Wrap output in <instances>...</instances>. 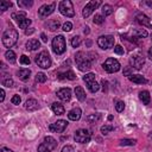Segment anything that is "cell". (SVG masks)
Listing matches in <instances>:
<instances>
[{
  "label": "cell",
  "mask_w": 152,
  "mask_h": 152,
  "mask_svg": "<svg viewBox=\"0 0 152 152\" xmlns=\"http://www.w3.org/2000/svg\"><path fill=\"white\" fill-rule=\"evenodd\" d=\"M95 56L94 53H87V52H83V51H78L76 52L75 55V61H76V64L78 66V69L81 71H87L91 68L93 65V62L95 61Z\"/></svg>",
  "instance_id": "obj_1"
},
{
  "label": "cell",
  "mask_w": 152,
  "mask_h": 152,
  "mask_svg": "<svg viewBox=\"0 0 152 152\" xmlns=\"http://www.w3.org/2000/svg\"><path fill=\"white\" fill-rule=\"evenodd\" d=\"M18 31L15 28H13L12 26H10V28H6L2 33V44L5 48H12L17 40H18Z\"/></svg>",
  "instance_id": "obj_2"
},
{
  "label": "cell",
  "mask_w": 152,
  "mask_h": 152,
  "mask_svg": "<svg viewBox=\"0 0 152 152\" xmlns=\"http://www.w3.org/2000/svg\"><path fill=\"white\" fill-rule=\"evenodd\" d=\"M66 49V45H65V38L62 36V34H58L53 39H52V50L56 55H62Z\"/></svg>",
  "instance_id": "obj_3"
},
{
  "label": "cell",
  "mask_w": 152,
  "mask_h": 152,
  "mask_svg": "<svg viewBox=\"0 0 152 152\" xmlns=\"http://www.w3.org/2000/svg\"><path fill=\"white\" fill-rule=\"evenodd\" d=\"M57 147V141L52 137H45L43 142L38 146V152H51Z\"/></svg>",
  "instance_id": "obj_4"
},
{
  "label": "cell",
  "mask_w": 152,
  "mask_h": 152,
  "mask_svg": "<svg viewBox=\"0 0 152 152\" xmlns=\"http://www.w3.org/2000/svg\"><path fill=\"white\" fill-rule=\"evenodd\" d=\"M34 61H36V64L43 69H49L51 66V58L48 51H42L40 53H38Z\"/></svg>",
  "instance_id": "obj_5"
},
{
  "label": "cell",
  "mask_w": 152,
  "mask_h": 152,
  "mask_svg": "<svg viewBox=\"0 0 152 152\" xmlns=\"http://www.w3.org/2000/svg\"><path fill=\"white\" fill-rule=\"evenodd\" d=\"M12 18L18 23V25H19V27L20 28H26L27 30V27H28V25H31V19H28L27 17H26V13L25 12H15V13H13L12 14Z\"/></svg>",
  "instance_id": "obj_6"
},
{
  "label": "cell",
  "mask_w": 152,
  "mask_h": 152,
  "mask_svg": "<svg viewBox=\"0 0 152 152\" xmlns=\"http://www.w3.org/2000/svg\"><path fill=\"white\" fill-rule=\"evenodd\" d=\"M58 10L65 17H74L75 15L74 6H72V2L70 0H63V1H61L59 5H58Z\"/></svg>",
  "instance_id": "obj_7"
},
{
  "label": "cell",
  "mask_w": 152,
  "mask_h": 152,
  "mask_svg": "<svg viewBox=\"0 0 152 152\" xmlns=\"http://www.w3.org/2000/svg\"><path fill=\"white\" fill-rule=\"evenodd\" d=\"M83 81L87 83V87L88 89L91 91V93H96L99 89H100V86L99 83L95 81V75L93 72H88L83 76Z\"/></svg>",
  "instance_id": "obj_8"
},
{
  "label": "cell",
  "mask_w": 152,
  "mask_h": 152,
  "mask_svg": "<svg viewBox=\"0 0 152 152\" xmlns=\"http://www.w3.org/2000/svg\"><path fill=\"white\" fill-rule=\"evenodd\" d=\"M90 138H91V134L88 129H84V128H80L75 132V141L76 142H81V144H86V142H89L90 141Z\"/></svg>",
  "instance_id": "obj_9"
},
{
  "label": "cell",
  "mask_w": 152,
  "mask_h": 152,
  "mask_svg": "<svg viewBox=\"0 0 152 152\" xmlns=\"http://www.w3.org/2000/svg\"><path fill=\"white\" fill-rule=\"evenodd\" d=\"M102 68L107 71V72H116V71H119L120 70V63H119V61H116L115 58H107L106 61H104V63L102 64Z\"/></svg>",
  "instance_id": "obj_10"
},
{
  "label": "cell",
  "mask_w": 152,
  "mask_h": 152,
  "mask_svg": "<svg viewBox=\"0 0 152 152\" xmlns=\"http://www.w3.org/2000/svg\"><path fill=\"white\" fill-rule=\"evenodd\" d=\"M97 45L101 49H103V50H107L109 48H113V45H114V37L113 36H109V34L101 36L97 39Z\"/></svg>",
  "instance_id": "obj_11"
},
{
  "label": "cell",
  "mask_w": 152,
  "mask_h": 152,
  "mask_svg": "<svg viewBox=\"0 0 152 152\" xmlns=\"http://www.w3.org/2000/svg\"><path fill=\"white\" fill-rule=\"evenodd\" d=\"M55 7H56V4H55V2H52V4H45V5L40 6L39 10H38V15H39V18H42V19L48 18V17L55 11Z\"/></svg>",
  "instance_id": "obj_12"
},
{
  "label": "cell",
  "mask_w": 152,
  "mask_h": 152,
  "mask_svg": "<svg viewBox=\"0 0 152 152\" xmlns=\"http://www.w3.org/2000/svg\"><path fill=\"white\" fill-rule=\"evenodd\" d=\"M100 5H101V1H100V0H91V1H89V2L84 6V8H83V11H82V15H83L84 18H88V17L94 12V10H96Z\"/></svg>",
  "instance_id": "obj_13"
},
{
  "label": "cell",
  "mask_w": 152,
  "mask_h": 152,
  "mask_svg": "<svg viewBox=\"0 0 152 152\" xmlns=\"http://www.w3.org/2000/svg\"><path fill=\"white\" fill-rule=\"evenodd\" d=\"M129 62H131V66H132L133 69L140 70V69L142 68L144 63H145V58H144V56H142V55H140V53H137V55H133V56H131V58H129Z\"/></svg>",
  "instance_id": "obj_14"
},
{
  "label": "cell",
  "mask_w": 152,
  "mask_h": 152,
  "mask_svg": "<svg viewBox=\"0 0 152 152\" xmlns=\"http://www.w3.org/2000/svg\"><path fill=\"white\" fill-rule=\"evenodd\" d=\"M66 126H68V122L65 120H57L56 122H53L49 126V129L55 133H62V132H64Z\"/></svg>",
  "instance_id": "obj_15"
},
{
  "label": "cell",
  "mask_w": 152,
  "mask_h": 152,
  "mask_svg": "<svg viewBox=\"0 0 152 152\" xmlns=\"http://www.w3.org/2000/svg\"><path fill=\"white\" fill-rule=\"evenodd\" d=\"M57 96L62 101H69L71 99V89L70 88H61L57 91Z\"/></svg>",
  "instance_id": "obj_16"
},
{
  "label": "cell",
  "mask_w": 152,
  "mask_h": 152,
  "mask_svg": "<svg viewBox=\"0 0 152 152\" xmlns=\"http://www.w3.org/2000/svg\"><path fill=\"white\" fill-rule=\"evenodd\" d=\"M135 20H137L138 24H140V25H142V26H146V27L151 28L150 19H148V17L145 15L144 13H138V14L135 15Z\"/></svg>",
  "instance_id": "obj_17"
},
{
  "label": "cell",
  "mask_w": 152,
  "mask_h": 152,
  "mask_svg": "<svg viewBox=\"0 0 152 152\" xmlns=\"http://www.w3.org/2000/svg\"><path fill=\"white\" fill-rule=\"evenodd\" d=\"M81 115H82V110H81L78 107L72 108V109L68 113V118H69L70 120H72V121L80 120V119H81Z\"/></svg>",
  "instance_id": "obj_18"
},
{
  "label": "cell",
  "mask_w": 152,
  "mask_h": 152,
  "mask_svg": "<svg viewBox=\"0 0 152 152\" xmlns=\"http://www.w3.org/2000/svg\"><path fill=\"white\" fill-rule=\"evenodd\" d=\"M25 108L28 110V112H34L39 108V104H38V101L34 100V99H28L26 102H25Z\"/></svg>",
  "instance_id": "obj_19"
},
{
  "label": "cell",
  "mask_w": 152,
  "mask_h": 152,
  "mask_svg": "<svg viewBox=\"0 0 152 152\" xmlns=\"http://www.w3.org/2000/svg\"><path fill=\"white\" fill-rule=\"evenodd\" d=\"M40 46V43L38 39H30L27 43H26V50L28 51H34V50H38Z\"/></svg>",
  "instance_id": "obj_20"
},
{
  "label": "cell",
  "mask_w": 152,
  "mask_h": 152,
  "mask_svg": "<svg viewBox=\"0 0 152 152\" xmlns=\"http://www.w3.org/2000/svg\"><path fill=\"white\" fill-rule=\"evenodd\" d=\"M17 75H18V77H19L21 81L26 82V81L30 78V76H31V70H30V69H20V70H18Z\"/></svg>",
  "instance_id": "obj_21"
},
{
  "label": "cell",
  "mask_w": 152,
  "mask_h": 152,
  "mask_svg": "<svg viewBox=\"0 0 152 152\" xmlns=\"http://www.w3.org/2000/svg\"><path fill=\"white\" fill-rule=\"evenodd\" d=\"M129 81H132L133 83H137V84H145V83H147V80L142 76V75H131L129 77Z\"/></svg>",
  "instance_id": "obj_22"
},
{
  "label": "cell",
  "mask_w": 152,
  "mask_h": 152,
  "mask_svg": "<svg viewBox=\"0 0 152 152\" xmlns=\"http://www.w3.org/2000/svg\"><path fill=\"white\" fill-rule=\"evenodd\" d=\"M45 27H48L50 31H56L59 28V21L57 19H50L45 23Z\"/></svg>",
  "instance_id": "obj_23"
},
{
  "label": "cell",
  "mask_w": 152,
  "mask_h": 152,
  "mask_svg": "<svg viewBox=\"0 0 152 152\" xmlns=\"http://www.w3.org/2000/svg\"><path fill=\"white\" fill-rule=\"evenodd\" d=\"M139 99L144 104H150V102H151V96L147 90H141L139 93Z\"/></svg>",
  "instance_id": "obj_24"
},
{
  "label": "cell",
  "mask_w": 152,
  "mask_h": 152,
  "mask_svg": "<svg viewBox=\"0 0 152 152\" xmlns=\"http://www.w3.org/2000/svg\"><path fill=\"white\" fill-rule=\"evenodd\" d=\"M51 109H52V112H53L55 114H57V115H62V114H64V112H65L63 104H61V103H58V102L52 103V104H51Z\"/></svg>",
  "instance_id": "obj_25"
},
{
  "label": "cell",
  "mask_w": 152,
  "mask_h": 152,
  "mask_svg": "<svg viewBox=\"0 0 152 152\" xmlns=\"http://www.w3.org/2000/svg\"><path fill=\"white\" fill-rule=\"evenodd\" d=\"M75 95H76V97H77L78 101H84L86 100V93H84L83 88L80 87V86H77L75 88Z\"/></svg>",
  "instance_id": "obj_26"
},
{
  "label": "cell",
  "mask_w": 152,
  "mask_h": 152,
  "mask_svg": "<svg viewBox=\"0 0 152 152\" xmlns=\"http://www.w3.org/2000/svg\"><path fill=\"white\" fill-rule=\"evenodd\" d=\"M131 34H133L135 37H139V38H145V37H147V31L144 30V28H135L131 32Z\"/></svg>",
  "instance_id": "obj_27"
},
{
  "label": "cell",
  "mask_w": 152,
  "mask_h": 152,
  "mask_svg": "<svg viewBox=\"0 0 152 152\" xmlns=\"http://www.w3.org/2000/svg\"><path fill=\"white\" fill-rule=\"evenodd\" d=\"M58 78L59 80H63V78H68V80H75L76 78V75L74 74V71H71V70H69V71H66V72H64V74H59L58 75Z\"/></svg>",
  "instance_id": "obj_28"
},
{
  "label": "cell",
  "mask_w": 152,
  "mask_h": 152,
  "mask_svg": "<svg viewBox=\"0 0 152 152\" xmlns=\"http://www.w3.org/2000/svg\"><path fill=\"white\" fill-rule=\"evenodd\" d=\"M5 57H6V59L10 62V63H15V61H17V58H15V53H14V51H12V50H7L6 51V53H5Z\"/></svg>",
  "instance_id": "obj_29"
},
{
  "label": "cell",
  "mask_w": 152,
  "mask_h": 152,
  "mask_svg": "<svg viewBox=\"0 0 152 152\" xmlns=\"http://www.w3.org/2000/svg\"><path fill=\"white\" fill-rule=\"evenodd\" d=\"M18 6L21 7V8H28L33 5V1L32 0H18Z\"/></svg>",
  "instance_id": "obj_30"
},
{
  "label": "cell",
  "mask_w": 152,
  "mask_h": 152,
  "mask_svg": "<svg viewBox=\"0 0 152 152\" xmlns=\"http://www.w3.org/2000/svg\"><path fill=\"white\" fill-rule=\"evenodd\" d=\"M1 83H2V86H5V87H8V88H11V87H13V80L8 76V75H5L4 77H2V80H1Z\"/></svg>",
  "instance_id": "obj_31"
},
{
  "label": "cell",
  "mask_w": 152,
  "mask_h": 152,
  "mask_svg": "<svg viewBox=\"0 0 152 152\" xmlns=\"http://www.w3.org/2000/svg\"><path fill=\"white\" fill-rule=\"evenodd\" d=\"M100 119H101V114H99V113H94V114H90L87 116V121H89L90 124H95Z\"/></svg>",
  "instance_id": "obj_32"
},
{
  "label": "cell",
  "mask_w": 152,
  "mask_h": 152,
  "mask_svg": "<svg viewBox=\"0 0 152 152\" xmlns=\"http://www.w3.org/2000/svg\"><path fill=\"white\" fill-rule=\"evenodd\" d=\"M101 11H102L103 15L107 17V15H110V14L113 13V7H112L110 5H107V4H106V5L102 6V10H101Z\"/></svg>",
  "instance_id": "obj_33"
},
{
  "label": "cell",
  "mask_w": 152,
  "mask_h": 152,
  "mask_svg": "<svg viewBox=\"0 0 152 152\" xmlns=\"http://www.w3.org/2000/svg\"><path fill=\"white\" fill-rule=\"evenodd\" d=\"M135 142H137L135 139H121L120 140L121 146H133V145H135Z\"/></svg>",
  "instance_id": "obj_34"
},
{
  "label": "cell",
  "mask_w": 152,
  "mask_h": 152,
  "mask_svg": "<svg viewBox=\"0 0 152 152\" xmlns=\"http://www.w3.org/2000/svg\"><path fill=\"white\" fill-rule=\"evenodd\" d=\"M10 7H12V2H11V1H6V0L0 1V10H1L2 12H5L6 10H8Z\"/></svg>",
  "instance_id": "obj_35"
},
{
  "label": "cell",
  "mask_w": 152,
  "mask_h": 152,
  "mask_svg": "<svg viewBox=\"0 0 152 152\" xmlns=\"http://www.w3.org/2000/svg\"><path fill=\"white\" fill-rule=\"evenodd\" d=\"M81 43H82V39H81L80 36L72 37V39H71V45H72V48H78V46L81 45Z\"/></svg>",
  "instance_id": "obj_36"
},
{
  "label": "cell",
  "mask_w": 152,
  "mask_h": 152,
  "mask_svg": "<svg viewBox=\"0 0 152 152\" xmlns=\"http://www.w3.org/2000/svg\"><path fill=\"white\" fill-rule=\"evenodd\" d=\"M93 21H94V24H96V25H102L103 21H104V17L101 15V14H95Z\"/></svg>",
  "instance_id": "obj_37"
},
{
  "label": "cell",
  "mask_w": 152,
  "mask_h": 152,
  "mask_svg": "<svg viewBox=\"0 0 152 152\" xmlns=\"http://www.w3.org/2000/svg\"><path fill=\"white\" fill-rule=\"evenodd\" d=\"M46 81V75L44 72H38L36 75V82L37 83H44Z\"/></svg>",
  "instance_id": "obj_38"
},
{
  "label": "cell",
  "mask_w": 152,
  "mask_h": 152,
  "mask_svg": "<svg viewBox=\"0 0 152 152\" xmlns=\"http://www.w3.org/2000/svg\"><path fill=\"white\" fill-rule=\"evenodd\" d=\"M113 129H114V127H113L112 125H104V126L101 127V133H102V134H108V133L112 132Z\"/></svg>",
  "instance_id": "obj_39"
},
{
  "label": "cell",
  "mask_w": 152,
  "mask_h": 152,
  "mask_svg": "<svg viewBox=\"0 0 152 152\" xmlns=\"http://www.w3.org/2000/svg\"><path fill=\"white\" fill-rule=\"evenodd\" d=\"M115 109H116V112H124V109H125V102L124 101H118L116 104H115Z\"/></svg>",
  "instance_id": "obj_40"
},
{
  "label": "cell",
  "mask_w": 152,
  "mask_h": 152,
  "mask_svg": "<svg viewBox=\"0 0 152 152\" xmlns=\"http://www.w3.org/2000/svg\"><path fill=\"white\" fill-rule=\"evenodd\" d=\"M20 64H24V65H28L30 63H31V61H30V58L26 56V55H23L21 57H20Z\"/></svg>",
  "instance_id": "obj_41"
},
{
  "label": "cell",
  "mask_w": 152,
  "mask_h": 152,
  "mask_svg": "<svg viewBox=\"0 0 152 152\" xmlns=\"http://www.w3.org/2000/svg\"><path fill=\"white\" fill-rule=\"evenodd\" d=\"M62 28H63V31L69 32V31H71V28H72V24H71L70 21H66V23H64V24H63Z\"/></svg>",
  "instance_id": "obj_42"
},
{
  "label": "cell",
  "mask_w": 152,
  "mask_h": 152,
  "mask_svg": "<svg viewBox=\"0 0 152 152\" xmlns=\"http://www.w3.org/2000/svg\"><path fill=\"white\" fill-rule=\"evenodd\" d=\"M114 52L118 55H124V48L121 45H115L114 46Z\"/></svg>",
  "instance_id": "obj_43"
},
{
  "label": "cell",
  "mask_w": 152,
  "mask_h": 152,
  "mask_svg": "<svg viewBox=\"0 0 152 152\" xmlns=\"http://www.w3.org/2000/svg\"><path fill=\"white\" fill-rule=\"evenodd\" d=\"M20 101H21V99H20V96H19V95H14V96L12 97V100H11V102H12L13 104H19V103H20Z\"/></svg>",
  "instance_id": "obj_44"
},
{
  "label": "cell",
  "mask_w": 152,
  "mask_h": 152,
  "mask_svg": "<svg viewBox=\"0 0 152 152\" xmlns=\"http://www.w3.org/2000/svg\"><path fill=\"white\" fill-rule=\"evenodd\" d=\"M62 152H75V148L71 145H66L62 148Z\"/></svg>",
  "instance_id": "obj_45"
},
{
  "label": "cell",
  "mask_w": 152,
  "mask_h": 152,
  "mask_svg": "<svg viewBox=\"0 0 152 152\" xmlns=\"http://www.w3.org/2000/svg\"><path fill=\"white\" fill-rule=\"evenodd\" d=\"M132 70H133V68H132V66H126V68H125V70H124V75L129 77V76L132 75V74H131V72H132Z\"/></svg>",
  "instance_id": "obj_46"
},
{
  "label": "cell",
  "mask_w": 152,
  "mask_h": 152,
  "mask_svg": "<svg viewBox=\"0 0 152 152\" xmlns=\"http://www.w3.org/2000/svg\"><path fill=\"white\" fill-rule=\"evenodd\" d=\"M101 84H102V90H103V93H107V91H108V82H107L106 80H102V81H101Z\"/></svg>",
  "instance_id": "obj_47"
},
{
  "label": "cell",
  "mask_w": 152,
  "mask_h": 152,
  "mask_svg": "<svg viewBox=\"0 0 152 152\" xmlns=\"http://www.w3.org/2000/svg\"><path fill=\"white\" fill-rule=\"evenodd\" d=\"M0 94H1V96H0V101L2 102V101L5 100V90H4V89H1V90H0Z\"/></svg>",
  "instance_id": "obj_48"
},
{
  "label": "cell",
  "mask_w": 152,
  "mask_h": 152,
  "mask_svg": "<svg viewBox=\"0 0 152 152\" xmlns=\"http://www.w3.org/2000/svg\"><path fill=\"white\" fill-rule=\"evenodd\" d=\"M33 32H34V28H30V30H25V34H27V36H28V34H32Z\"/></svg>",
  "instance_id": "obj_49"
},
{
  "label": "cell",
  "mask_w": 152,
  "mask_h": 152,
  "mask_svg": "<svg viewBox=\"0 0 152 152\" xmlns=\"http://www.w3.org/2000/svg\"><path fill=\"white\" fill-rule=\"evenodd\" d=\"M40 38H42V40H43L44 43H46V42H48V38H46L45 33H42V34H40Z\"/></svg>",
  "instance_id": "obj_50"
},
{
  "label": "cell",
  "mask_w": 152,
  "mask_h": 152,
  "mask_svg": "<svg viewBox=\"0 0 152 152\" xmlns=\"http://www.w3.org/2000/svg\"><path fill=\"white\" fill-rule=\"evenodd\" d=\"M1 152H13V151L10 150V148H7V147H2L1 148Z\"/></svg>",
  "instance_id": "obj_51"
},
{
  "label": "cell",
  "mask_w": 152,
  "mask_h": 152,
  "mask_svg": "<svg viewBox=\"0 0 152 152\" xmlns=\"http://www.w3.org/2000/svg\"><path fill=\"white\" fill-rule=\"evenodd\" d=\"M148 58L152 61V48H150V49H148Z\"/></svg>",
  "instance_id": "obj_52"
},
{
  "label": "cell",
  "mask_w": 152,
  "mask_h": 152,
  "mask_svg": "<svg viewBox=\"0 0 152 152\" xmlns=\"http://www.w3.org/2000/svg\"><path fill=\"white\" fill-rule=\"evenodd\" d=\"M83 32H84V34H88V33H89V27H88V26H86Z\"/></svg>",
  "instance_id": "obj_53"
},
{
  "label": "cell",
  "mask_w": 152,
  "mask_h": 152,
  "mask_svg": "<svg viewBox=\"0 0 152 152\" xmlns=\"http://www.w3.org/2000/svg\"><path fill=\"white\" fill-rule=\"evenodd\" d=\"M87 45L90 46V45H91V40H87Z\"/></svg>",
  "instance_id": "obj_54"
},
{
  "label": "cell",
  "mask_w": 152,
  "mask_h": 152,
  "mask_svg": "<svg viewBox=\"0 0 152 152\" xmlns=\"http://www.w3.org/2000/svg\"><path fill=\"white\" fill-rule=\"evenodd\" d=\"M108 120H113V115H109L108 116Z\"/></svg>",
  "instance_id": "obj_55"
},
{
  "label": "cell",
  "mask_w": 152,
  "mask_h": 152,
  "mask_svg": "<svg viewBox=\"0 0 152 152\" xmlns=\"http://www.w3.org/2000/svg\"><path fill=\"white\" fill-rule=\"evenodd\" d=\"M146 4H147L148 6H152V2H148V1H146Z\"/></svg>",
  "instance_id": "obj_56"
},
{
  "label": "cell",
  "mask_w": 152,
  "mask_h": 152,
  "mask_svg": "<svg viewBox=\"0 0 152 152\" xmlns=\"http://www.w3.org/2000/svg\"><path fill=\"white\" fill-rule=\"evenodd\" d=\"M148 138H150V139H152V132H151V133L148 134Z\"/></svg>",
  "instance_id": "obj_57"
},
{
  "label": "cell",
  "mask_w": 152,
  "mask_h": 152,
  "mask_svg": "<svg viewBox=\"0 0 152 152\" xmlns=\"http://www.w3.org/2000/svg\"><path fill=\"white\" fill-rule=\"evenodd\" d=\"M151 37H152V34H151Z\"/></svg>",
  "instance_id": "obj_58"
}]
</instances>
